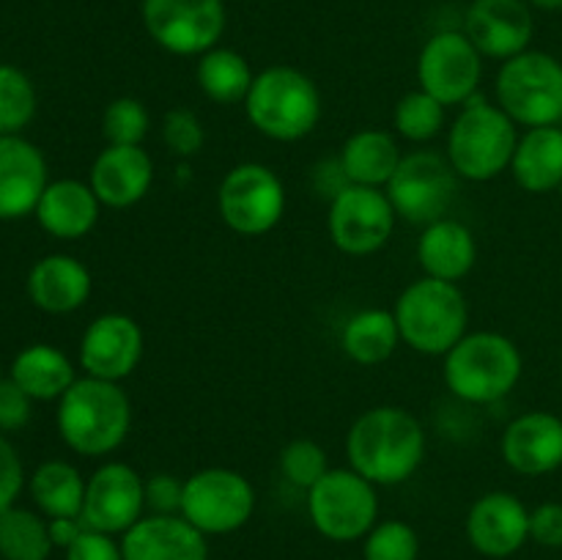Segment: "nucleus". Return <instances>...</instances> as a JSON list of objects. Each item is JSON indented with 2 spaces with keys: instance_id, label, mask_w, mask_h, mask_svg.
<instances>
[{
  "instance_id": "obj_40",
  "label": "nucleus",
  "mask_w": 562,
  "mask_h": 560,
  "mask_svg": "<svg viewBox=\"0 0 562 560\" xmlns=\"http://www.w3.org/2000/svg\"><path fill=\"white\" fill-rule=\"evenodd\" d=\"M181 500H184V481L170 472H154L151 478H146V508L151 514H181Z\"/></svg>"
},
{
  "instance_id": "obj_1",
  "label": "nucleus",
  "mask_w": 562,
  "mask_h": 560,
  "mask_svg": "<svg viewBox=\"0 0 562 560\" xmlns=\"http://www.w3.org/2000/svg\"><path fill=\"white\" fill-rule=\"evenodd\" d=\"M346 456L351 470L373 486H398L409 481L426 459V428L404 406H373L351 423Z\"/></svg>"
},
{
  "instance_id": "obj_5",
  "label": "nucleus",
  "mask_w": 562,
  "mask_h": 560,
  "mask_svg": "<svg viewBox=\"0 0 562 560\" xmlns=\"http://www.w3.org/2000/svg\"><path fill=\"white\" fill-rule=\"evenodd\" d=\"M525 360L508 335L481 329L467 333L445 355L442 377L450 393L467 404H494L519 384Z\"/></svg>"
},
{
  "instance_id": "obj_3",
  "label": "nucleus",
  "mask_w": 562,
  "mask_h": 560,
  "mask_svg": "<svg viewBox=\"0 0 562 560\" xmlns=\"http://www.w3.org/2000/svg\"><path fill=\"white\" fill-rule=\"evenodd\" d=\"M322 91L305 71L294 66H267L252 80L245 99L247 121L263 137L296 143L322 121Z\"/></svg>"
},
{
  "instance_id": "obj_37",
  "label": "nucleus",
  "mask_w": 562,
  "mask_h": 560,
  "mask_svg": "<svg viewBox=\"0 0 562 560\" xmlns=\"http://www.w3.org/2000/svg\"><path fill=\"white\" fill-rule=\"evenodd\" d=\"M280 470H283L285 481L294 483L296 489L311 492L318 481L329 472L327 450L313 439H291L283 450H280Z\"/></svg>"
},
{
  "instance_id": "obj_19",
  "label": "nucleus",
  "mask_w": 562,
  "mask_h": 560,
  "mask_svg": "<svg viewBox=\"0 0 562 560\" xmlns=\"http://www.w3.org/2000/svg\"><path fill=\"white\" fill-rule=\"evenodd\" d=\"M47 184L44 154L22 135H0V220L36 212Z\"/></svg>"
},
{
  "instance_id": "obj_30",
  "label": "nucleus",
  "mask_w": 562,
  "mask_h": 560,
  "mask_svg": "<svg viewBox=\"0 0 562 560\" xmlns=\"http://www.w3.org/2000/svg\"><path fill=\"white\" fill-rule=\"evenodd\" d=\"M195 80L198 88L203 91V97L212 99L214 104H223V108H231V104H245L247 93H250L252 75L250 64L241 53L231 47H212L209 53L198 55L195 66Z\"/></svg>"
},
{
  "instance_id": "obj_21",
  "label": "nucleus",
  "mask_w": 562,
  "mask_h": 560,
  "mask_svg": "<svg viewBox=\"0 0 562 560\" xmlns=\"http://www.w3.org/2000/svg\"><path fill=\"white\" fill-rule=\"evenodd\" d=\"M88 184L102 206L130 209L148 195L154 184V159L143 146H108L93 159Z\"/></svg>"
},
{
  "instance_id": "obj_33",
  "label": "nucleus",
  "mask_w": 562,
  "mask_h": 560,
  "mask_svg": "<svg viewBox=\"0 0 562 560\" xmlns=\"http://www.w3.org/2000/svg\"><path fill=\"white\" fill-rule=\"evenodd\" d=\"M445 110L448 108L423 88L404 93L393 113L395 132L409 143L434 141L445 130Z\"/></svg>"
},
{
  "instance_id": "obj_24",
  "label": "nucleus",
  "mask_w": 562,
  "mask_h": 560,
  "mask_svg": "<svg viewBox=\"0 0 562 560\" xmlns=\"http://www.w3.org/2000/svg\"><path fill=\"white\" fill-rule=\"evenodd\" d=\"M99 212H102V201L91 190V184L77 179H58L49 181L33 214L49 236L75 242L91 234L93 225L99 223Z\"/></svg>"
},
{
  "instance_id": "obj_16",
  "label": "nucleus",
  "mask_w": 562,
  "mask_h": 560,
  "mask_svg": "<svg viewBox=\"0 0 562 560\" xmlns=\"http://www.w3.org/2000/svg\"><path fill=\"white\" fill-rule=\"evenodd\" d=\"M140 357L143 329L126 313H102L82 333L80 366L86 377L121 382L135 373Z\"/></svg>"
},
{
  "instance_id": "obj_42",
  "label": "nucleus",
  "mask_w": 562,
  "mask_h": 560,
  "mask_svg": "<svg viewBox=\"0 0 562 560\" xmlns=\"http://www.w3.org/2000/svg\"><path fill=\"white\" fill-rule=\"evenodd\" d=\"M530 538L541 547H562V503H543L530 511Z\"/></svg>"
},
{
  "instance_id": "obj_31",
  "label": "nucleus",
  "mask_w": 562,
  "mask_h": 560,
  "mask_svg": "<svg viewBox=\"0 0 562 560\" xmlns=\"http://www.w3.org/2000/svg\"><path fill=\"white\" fill-rule=\"evenodd\" d=\"M86 478L69 461H44L31 475V497L44 516H82L86 503Z\"/></svg>"
},
{
  "instance_id": "obj_9",
  "label": "nucleus",
  "mask_w": 562,
  "mask_h": 560,
  "mask_svg": "<svg viewBox=\"0 0 562 560\" xmlns=\"http://www.w3.org/2000/svg\"><path fill=\"white\" fill-rule=\"evenodd\" d=\"M395 214L412 225H431L448 214L459 192V173L437 152H412L384 187Z\"/></svg>"
},
{
  "instance_id": "obj_14",
  "label": "nucleus",
  "mask_w": 562,
  "mask_h": 560,
  "mask_svg": "<svg viewBox=\"0 0 562 560\" xmlns=\"http://www.w3.org/2000/svg\"><path fill=\"white\" fill-rule=\"evenodd\" d=\"M483 55L464 31H439L423 44L417 58V82L445 108H464L477 97Z\"/></svg>"
},
{
  "instance_id": "obj_4",
  "label": "nucleus",
  "mask_w": 562,
  "mask_h": 560,
  "mask_svg": "<svg viewBox=\"0 0 562 560\" xmlns=\"http://www.w3.org/2000/svg\"><path fill=\"white\" fill-rule=\"evenodd\" d=\"M516 121L486 97H472L459 110L456 121L448 130V148L445 157L450 159L459 179L467 181H492L503 170L510 168L519 130Z\"/></svg>"
},
{
  "instance_id": "obj_34",
  "label": "nucleus",
  "mask_w": 562,
  "mask_h": 560,
  "mask_svg": "<svg viewBox=\"0 0 562 560\" xmlns=\"http://www.w3.org/2000/svg\"><path fill=\"white\" fill-rule=\"evenodd\" d=\"M36 115V88L22 69L0 64V135H20Z\"/></svg>"
},
{
  "instance_id": "obj_38",
  "label": "nucleus",
  "mask_w": 562,
  "mask_h": 560,
  "mask_svg": "<svg viewBox=\"0 0 562 560\" xmlns=\"http://www.w3.org/2000/svg\"><path fill=\"white\" fill-rule=\"evenodd\" d=\"M162 143L173 157L190 159L206 143V130L192 110L173 108L162 119Z\"/></svg>"
},
{
  "instance_id": "obj_41",
  "label": "nucleus",
  "mask_w": 562,
  "mask_h": 560,
  "mask_svg": "<svg viewBox=\"0 0 562 560\" xmlns=\"http://www.w3.org/2000/svg\"><path fill=\"white\" fill-rule=\"evenodd\" d=\"M22 483H25V470H22L20 453L0 432V514L14 505L22 492Z\"/></svg>"
},
{
  "instance_id": "obj_28",
  "label": "nucleus",
  "mask_w": 562,
  "mask_h": 560,
  "mask_svg": "<svg viewBox=\"0 0 562 560\" xmlns=\"http://www.w3.org/2000/svg\"><path fill=\"white\" fill-rule=\"evenodd\" d=\"M11 379L33 401H58L77 382L75 362L49 344L25 346L11 362Z\"/></svg>"
},
{
  "instance_id": "obj_26",
  "label": "nucleus",
  "mask_w": 562,
  "mask_h": 560,
  "mask_svg": "<svg viewBox=\"0 0 562 560\" xmlns=\"http://www.w3.org/2000/svg\"><path fill=\"white\" fill-rule=\"evenodd\" d=\"M510 173L521 190L532 195L562 187V126H532L519 135Z\"/></svg>"
},
{
  "instance_id": "obj_7",
  "label": "nucleus",
  "mask_w": 562,
  "mask_h": 560,
  "mask_svg": "<svg viewBox=\"0 0 562 560\" xmlns=\"http://www.w3.org/2000/svg\"><path fill=\"white\" fill-rule=\"evenodd\" d=\"M497 104L519 126H558L562 121V64L541 49H525L497 71Z\"/></svg>"
},
{
  "instance_id": "obj_45",
  "label": "nucleus",
  "mask_w": 562,
  "mask_h": 560,
  "mask_svg": "<svg viewBox=\"0 0 562 560\" xmlns=\"http://www.w3.org/2000/svg\"><path fill=\"white\" fill-rule=\"evenodd\" d=\"M530 5H536V9L541 11H560L562 9V0H527Z\"/></svg>"
},
{
  "instance_id": "obj_36",
  "label": "nucleus",
  "mask_w": 562,
  "mask_h": 560,
  "mask_svg": "<svg viewBox=\"0 0 562 560\" xmlns=\"http://www.w3.org/2000/svg\"><path fill=\"white\" fill-rule=\"evenodd\" d=\"M420 538L404 519L376 522L362 544V560H417Z\"/></svg>"
},
{
  "instance_id": "obj_35",
  "label": "nucleus",
  "mask_w": 562,
  "mask_h": 560,
  "mask_svg": "<svg viewBox=\"0 0 562 560\" xmlns=\"http://www.w3.org/2000/svg\"><path fill=\"white\" fill-rule=\"evenodd\" d=\"M151 126L148 108L135 97H119L104 108L102 135L108 146H143Z\"/></svg>"
},
{
  "instance_id": "obj_29",
  "label": "nucleus",
  "mask_w": 562,
  "mask_h": 560,
  "mask_svg": "<svg viewBox=\"0 0 562 560\" xmlns=\"http://www.w3.org/2000/svg\"><path fill=\"white\" fill-rule=\"evenodd\" d=\"M401 344V329L395 313L387 307H362L340 333V349L357 366H379L390 360Z\"/></svg>"
},
{
  "instance_id": "obj_43",
  "label": "nucleus",
  "mask_w": 562,
  "mask_h": 560,
  "mask_svg": "<svg viewBox=\"0 0 562 560\" xmlns=\"http://www.w3.org/2000/svg\"><path fill=\"white\" fill-rule=\"evenodd\" d=\"M66 560H124V552L108 533L86 530L66 549Z\"/></svg>"
},
{
  "instance_id": "obj_44",
  "label": "nucleus",
  "mask_w": 562,
  "mask_h": 560,
  "mask_svg": "<svg viewBox=\"0 0 562 560\" xmlns=\"http://www.w3.org/2000/svg\"><path fill=\"white\" fill-rule=\"evenodd\" d=\"M49 538H53V547L69 549L82 533L88 530V525L82 522V516H58V519H49Z\"/></svg>"
},
{
  "instance_id": "obj_12",
  "label": "nucleus",
  "mask_w": 562,
  "mask_h": 560,
  "mask_svg": "<svg viewBox=\"0 0 562 560\" xmlns=\"http://www.w3.org/2000/svg\"><path fill=\"white\" fill-rule=\"evenodd\" d=\"M395 220L398 214L382 187L349 184L329 201L327 231L346 256H371L387 245Z\"/></svg>"
},
{
  "instance_id": "obj_46",
  "label": "nucleus",
  "mask_w": 562,
  "mask_h": 560,
  "mask_svg": "<svg viewBox=\"0 0 562 560\" xmlns=\"http://www.w3.org/2000/svg\"><path fill=\"white\" fill-rule=\"evenodd\" d=\"M560 195H562V187H560Z\"/></svg>"
},
{
  "instance_id": "obj_13",
  "label": "nucleus",
  "mask_w": 562,
  "mask_h": 560,
  "mask_svg": "<svg viewBox=\"0 0 562 560\" xmlns=\"http://www.w3.org/2000/svg\"><path fill=\"white\" fill-rule=\"evenodd\" d=\"M143 27L173 55H203L223 38V0H143Z\"/></svg>"
},
{
  "instance_id": "obj_17",
  "label": "nucleus",
  "mask_w": 562,
  "mask_h": 560,
  "mask_svg": "<svg viewBox=\"0 0 562 560\" xmlns=\"http://www.w3.org/2000/svg\"><path fill=\"white\" fill-rule=\"evenodd\" d=\"M464 33L483 58L510 60L530 49L536 22L525 0H472Z\"/></svg>"
},
{
  "instance_id": "obj_25",
  "label": "nucleus",
  "mask_w": 562,
  "mask_h": 560,
  "mask_svg": "<svg viewBox=\"0 0 562 560\" xmlns=\"http://www.w3.org/2000/svg\"><path fill=\"white\" fill-rule=\"evenodd\" d=\"M477 239L461 220L442 217L426 225L417 239V264L428 278L459 283L475 269Z\"/></svg>"
},
{
  "instance_id": "obj_15",
  "label": "nucleus",
  "mask_w": 562,
  "mask_h": 560,
  "mask_svg": "<svg viewBox=\"0 0 562 560\" xmlns=\"http://www.w3.org/2000/svg\"><path fill=\"white\" fill-rule=\"evenodd\" d=\"M146 511V478L126 461H108L86 483L82 522L88 530L124 536L143 519Z\"/></svg>"
},
{
  "instance_id": "obj_27",
  "label": "nucleus",
  "mask_w": 562,
  "mask_h": 560,
  "mask_svg": "<svg viewBox=\"0 0 562 560\" xmlns=\"http://www.w3.org/2000/svg\"><path fill=\"white\" fill-rule=\"evenodd\" d=\"M401 154L398 141L387 130H360L346 137L340 146L338 163L349 184L362 187H387L393 173L398 170Z\"/></svg>"
},
{
  "instance_id": "obj_6",
  "label": "nucleus",
  "mask_w": 562,
  "mask_h": 560,
  "mask_svg": "<svg viewBox=\"0 0 562 560\" xmlns=\"http://www.w3.org/2000/svg\"><path fill=\"white\" fill-rule=\"evenodd\" d=\"M401 340L428 357H445L470 327V307L459 283L423 275L395 302Z\"/></svg>"
},
{
  "instance_id": "obj_20",
  "label": "nucleus",
  "mask_w": 562,
  "mask_h": 560,
  "mask_svg": "<svg viewBox=\"0 0 562 560\" xmlns=\"http://www.w3.org/2000/svg\"><path fill=\"white\" fill-rule=\"evenodd\" d=\"M503 459L519 475H547L562 467V417L552 412H525L503 434Z\"/></svg>"
},
{
  "instance_id": "obj_2",
  "label": "nucleus",
  "mask_w": 562,
  "mask_h": 560,
  "mask_svg": "<svg viewBox=\"0 0 562 560\" xmlns=\"http://www.w3.org/2000/svg\"><path fill=\"white\" fill-rule=\"evenodd\" d=\"M55 423L75 453L108 456L130 437L132 401L121 382L82 377L58 399Z\"/></svg>"
},
{
  "instance_id": "obj_11",
  "label": "nucleus",
  "mask_w": 562,
  "mask_h": 560,
  "mask_svg": "<svg viewBox=\"0 0 562 560\" xmlns=\"http://www.w3.org/2000/svg\"><path fill=\"white\" fill-rule=\"evenodd\" d=\"M217 209L234 234L263 236L283 220L285 187L267 165L241 163L220 181Z\"/></svg>"
},
{
  "instance_id": "obj_18",
  "label": "nucleus",
  "mask_w": 562,
  "mask_h": 560,
  "mask_svg": "<svg viewBox=\"0 0 562 560\" xmlns=\"http://www.w3.org/2000/svg\"><path fill=\"white\" fill-rule=\"evenodd\" d=\"M467 538L486 558H510L530 538V511L514 492H488L467 514Z\"/></svg>"
},
{
  "instance_id": "obj_8",
  "label": "nucleus",
  "mask_w": 562,
  "mask_h": 560,
  "mask_svg": "<svg viewBox=\"0 0 562 560\" xmlns=\"http://www.w3.org/2000/svg\"><path fill=\"white\" fill-rule=\"evenodd\" d=\"M307 514L329 541L366 538L379 519L376 486L351 467H329L327 475L307 492Z\"/></svg>"
},
{
  "instance_id": "obj_23",
  "label": "nucleus",
  "mask_w": 562,
  "mask_h": 560,
  "mask_svg": "<svg viewBox=\"0 0 562 560\" xmlns=\"http://www.w3.org/2000/svg\"><path fill=\"white\" fill-rule=\"evenodd\" d=\"M93 280L82 261L66 253L38 258L27 272V296L44 313H71L91 296Z\"/></svg>"
},
{
  "instance_id": "obj_47",
  "label": "nucleus",
  "mask_w": 562,
  "mask_h": 560,
  "mask_svg": "<svg viewBox=\"0 0 562 560\" xmlns=\"http://www.w3.org/2000/svg\"><path fill=\"white\" fill-rule=\"evenodd\" d=\"M560 373H562V368H560Z\"/></svg>"
},
{
  "instance_id": "obj_39",
  "label": "nucleus",
  "mask_w": 562,
  "mask_h": 560,
  "mask_svg": "<svg viewBox=\"0 0 562 560\" xmlns=\"http://www.w3.org/2000/svg\"><path fill=\"white\" fill-rule=\"evenodd\" d=\"M33 412V399L14 382V379H0V432H20L27 426Z\"/></svg>"
},
{
  "instance_id": "obj_32",
  "label": "nucleus",
  "mask_w": 562,
  "mask_h": 560,
  "mask_svg": "<svg viewBox=\"0 0 562 560\" xmlns=\"http://www.w3.org/2000/svg\"><path fill=\"white\" fill-rule=\"evenodd\" d=\"M53 552L49 525L27 508L0 514V555L5 560H47Z\"/></svg>"
},
{
  "instance_id": "obj_10",
  "label": "nucleus",
  "mask_w": 562,
  "mask_h": 560,
  "mask_svg": "<svg viewBox=\"0 0 562 560\" xmlns=\"http://www.w3.org/2000/svg\"><path fill=\"white\" fill-rule=\"evenodd\" d=\"M256 489L231 467H206L184 478L181 516L203 536H228L250 522Z\"/></svg>"
},
{
  "instance_id": "obj_22",
  "label": "nucleus",
  "mask_w": 562,
  "mask_h": 560,
  "mask_svg": "<svg viewBox=\"0 0 562 560\" xmlns=\"http://www.w3.org/2000/svg\"><path fill=\"white\" fill-rule=\"evenodd\" d=\"M124 560H209L206 536L181 514H148L121 538Z\"/></svg>"
},
{
  "instance_id": "obj_48",
  "label": "nucleus",
  "mask_w": 562,
  "mask_h": 560,
  "mask_svg": "<svg viewBox=\"0 0 562 560\" xmlns=\"http://www.w3.org/2000/svg\"><path fill=\"white\" fill-rule=\"evenodd\" d=\"M0 379H3V377H0Z\"/></svg>"
}]
</instances>
